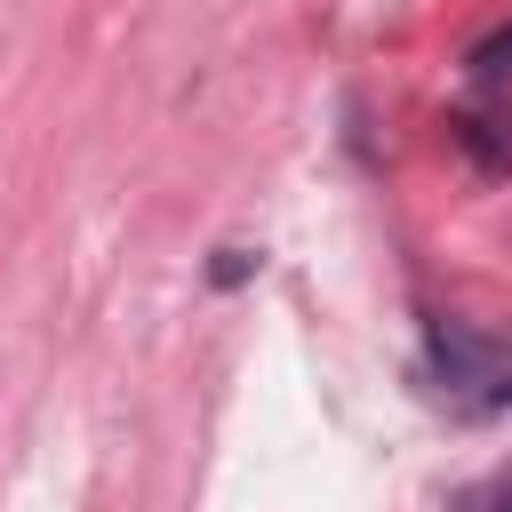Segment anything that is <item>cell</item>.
<instances>
[{
	"label": "cell",
	"instance_id": "1",
	"mask_svg": "<svg viewBox=\"0 0 512 512\" xmlns=\"http://www.w3.org/2000/svg\"><path fill=\"white\" fill-rule=\"evenodd\" d=\"M464 72H472L480 88H496V80H512V24H496L488 40H472V56H464Z\"/></svg>",
	"mask_w": 512,
	"mask_h": 512
},
{
	"label": "cell",
	"instance_id": "2",
	"mask_svg": "<svg viewBox=\"0 0 512 512\" xmlns=\"http://www.w3.org/2000/svg\"><path fill=\"white\" fill-rule=\"evenodd\" d=\"M248 272H256V256H248V248H216V264H208V280H216V288H240Z\"/></svg>",
	"mask_w": 512,
	"mask_h": 512
}]
</instances>
